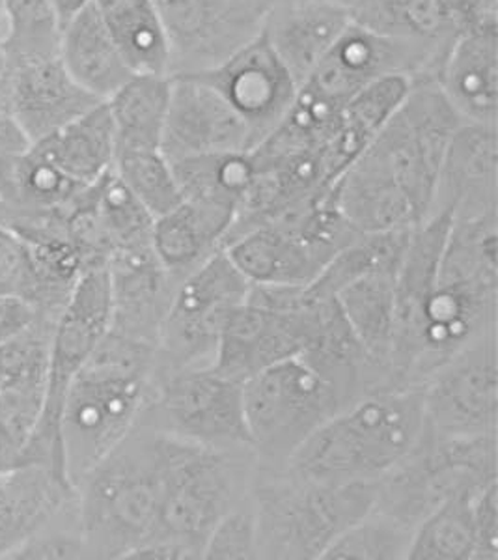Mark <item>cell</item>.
<instances>
[{
	"label": "cell",
	"instance_id": "7a4b0ae2",
	"mask_svg": "<svg viewBox=\"0 0 498 560\" xmlns=\"http://www.w3.org/2000/svg\"><path fill=\"white\" fill-rule=\"evenodd\" d=\"M181 443L137 422L75 486L88 559H129L150 540L166 471Z\"/></svg>",
	"mask_w": 498,
	"mask_h": 560
},
{
	"label": "cell",
	"instance_id": "d6986e66",
	"mask_svg": "<svg viewBox=\"0 0 498 560\" xmlns=\"http://www.w3.org/2000/svg\"><path fill=\"white\" fill-rule=\"evenodd\" d=\"M109 331L157 350L179 280L161 264L152 242L123 248L107 261Z\"/></svg>",
	"mask_w": 498,
	"mask_h": 560
},
{
	"label": "cell",
	"instance_id": "74e56055",
	"mask_svg": "<svg viewBox=\"0 0 498 560\" xmlns=\"http://www.w3.org/2000/svg\"><path fill=\"white\" fill-rule=\"evenodd\" d=\"M112 171L154 217L181 202L173 165L163 150H118Z\"/></svg>",
	"mask_w": 498,
	"mask_h": 560
},
{
	"label": "cell",
	"instance_id": "5bb4252c",
	"mask_svg": "<svg viewBox=\"0 0 498 560\" xmlns=\"http://www.w3.org/2000/svg\"><path fill=\"white\" fill-rule=\"evenodd\" d=\"M497 332H491L424 382V428L439 438L497 435Z\"/></svg>",
	"mask_w": 498,
	"mask_h": 560
},
{
	"label": "cell",
	"instance_id": "7dc6e473",
	"mask_svg": "<svg viewBox=\"0 0 498 560\" xmlns=\"http://www.w3.org/2000/svg\"><path fill=\"white\" fill-rule=\"evenodd\" d=\"M92 0H51L52 8L57 12L58 21H60V28L68 23V21L81 12L86 4H90Z\"/></svg>",
	"mask_w": 498,
	"mask_h": 560
},
{
	"label": "cell",
	"instance_id": "52a82bcc",
	"mask_svg": "<svg viewBox=\"0 0 498 560\" xmlns=\"http://www.w3.org/2000/svg\"><path fill=\"white\" fill-rule=\"evenodd\" d=\"M352 406L307 355L262 370L244 383V408L256 462L282 467L327 420Z\"/></svg>",
	"mask_w": 498,
	"mask_h": 560
},
{
	"label": "cell",
	"instance_id": "1f68e13d",
	"mask_svg": "<svg viewBox=\"0 0 498 560\" xmlns=\"http://www.w3.org/2000/svg\"><path fill=\"white\" fill-rule=\"evenodd\" d=\"M170 77L134 73L107 100L118 150H161Z\"/></svg>",
	"mask_w": 498,
	"mask_h": 560
},
{
	"label": "cell",
	"instance_id": "f546056e",
	"mask_svg": "<svg viewBox=\"0 0 498 560\" xmlns=\"http://www.w3.org/2000/svg\"><path fill=\"white\" fill-rule=\"evenodd\" d=\"M396 273L374 271L353 280L336 293V301L353 335L366 353L387 370L394 388L398 387L389 361L396 325Z\"/></svg>",
	"mask_w": 498,
	"mask_h": 560
},
{
	"label": "cell",
	"instance_id": "7c38bea8",
	"mask_svg": "<svg viewBox=\"0 0 498 560\" xmlns=\"http://www.w3.org/2000/svg\"><path fill=\"white\" fill-rule=\"evenodd\" d=\"M250 287L224 248L187 275L166 314L155 370L213 366L226 319L249 298Z\"/></svg>",
	"mask_w": 498,
	"mask_h": 560
},
{
	"label": "cell",
	"instance_id": "d6a6232c",
	"mask_svg": "<svg viewBox=\"0 0 498 560\" xmlns=\"http://www.w3.org/2000/svg\"><path fill=\"white\" fill-rule=\"evenodd\" d=\"M134 73L168 75V49L154 0H92Z\"/></svg>",
	"mask_w": 498,
	"mask_h": 560
},
{
	"label": "cell",
	"instance_id": "f907efd6",
	"mask_svg": "<svg viewBox=\"0 0 498 560\" xmlns=\"http://www.w3.org/2000/svg\"><path fill=\"white\" fill-rule=\"evenodd\" d=\"M4 2L7 0H0V26H4Z\"/></svg>",
	"mask_w": 498,
	"mask_h": 560
},
{
	"label": "cell",
	"instance_id": "83f0119b",
	"mask_svg": "<svg viewBox=\"0 0 498 560\" xmlns=\"http://www.w3.org/2000/svg\"><path fill=\"white\" fill-rule=\"evenodd\" d=\"M411 86L413 83L407 77H384L345 103L339 129L323 148L327 168L334 184L402 107Z\"/></svg>",
	"mask_w": 498,
	"mask_h": 560
},
{
	"label": "cell",
	"instance_id": "9a60e30c",
	"mask_svg": "<svg viewBox=\"0 0 498 560\" xmlns=\"http://www.w3.org/2000/svg\"><path fill=\"white\" fill-rule=\"evenodd\" d=\"M447 55L384 38L352 21L303 86L344 107L384 77H407L413 84L437 83Z\"/></svg>",
	"mask_w": 498,
	"mask_h": 560
},
{
	"label": "cell",
	"instance_id": "681fc988",
	"mask_svg": "<svg viewBox=\"0 0 498 560\" xmlns=\"http://www.w3.org/2000/svg\"><path fill=\"white\" fill-rule=\"evenodd\" d=\"M4 68H7V52H4V47H2V42H0V79H2Z\"/></svg>",
	"mask_w": 498,
	"mask_h": 560
},
{
	"label": "cell",
	"instance_id": "816d5d0a",
	"mask_svg": "<svg viewBox=\"0 0 498 560\" xmlns=\"http://www.w3.org/2000/svg\"><path fill=\"white\" fill-rule=\"evenodd\" d=\"M268 2H269V7H271V2H273V0H268Z\"/></svg>",
	"mask_w": 498,
	"mask_h": 560
},
{
	"label": "cell",
	"instance_id": "44dd1931",
	"mask_svg": "<svg viewBox=\"0 0 498 560\" xmlns=\"http://www.w3.org/2000/svg\"><path fill=\"white\" fill-rule=\"evenodd\" d=\"M498 23L461 28L450 47L437 84L461 121L497 126Z\"/></svg>",
	"mask_w": 498,
	"mask_h": 560
},
{
	"label": "cell",
	"instance_id": "60d3db41",
	"mask_svg": "<svg viewBox=\"0 0 498 560\" xmlns=\"http://www.w3.org/2000/svg\"><path fill=\"white\" fill-rule=\"evenodd\" d=\"M202 559H258V522L250 493L211 530Z\"/></svg>",
	"mask_w": 498,
	"mask_h": 560
},
{
	"label": "cell",
	"instance_id": "ac0fdd59",
	"mask_svg": "<svg viewBox=\"0 0 498 560\" xmlns=\"http://www.w3.org/2000/svg\"><path fill=\"white\" fill-rule=\"evenodd\" d=\"M256 139L249 126L217 90L192 75L170 77L161 150L178 161L205 153H250Z\"/></svg>",
	"mask_w": 498,
	"mask_h": 560
},
{
	"label": "cell",
	"instance_id": "836d02e7",
	"mask_svg": "<svg viewBox=\"0 0 498 560\" xmlns=\"http://www.w3.org/2000/svg\"><path fill=\"white\" fill-rule=\"evenodd\" d=\"M413 230V229H411ZM411 230H392L360 236L334 256L320 277L307 287L313 295L336 298L342 288L374 271H398Z\"/></svg>",
	"mask_w": 498,
	"mask_h": 560
},
{
	"label": "cell",
	"instance_id": "f35d334b",
	"mask_svg": "<svg viewBox=\"0 0 498 560\" xmlns=\"http://www.w3.org/2000/svg\"><path fill=\"white\" fill-rule=\"evenodd\" d=\"M2 47L10 57H49L60 49V21L51 0H7Z\"/></svg>",
	"mask_w": 498,
	"mask_h": 560
},
{
	"label": "cell",
	"instance_id": "cb8c5ba5",
	"mask_svg": "<svg viewBox=\"0 0 498 560\" xmlns=\"http://www.w3.org/2000/svg\"><path fill=\"white\" fill-rule=\"evenodd\" d=\"M75 495V486L49 465H20L0 472V559L10 560Z\"/></svg>",
	"mask_w": 498,
	"mask_h": 560
},
{
	"label": "cell",
	"instance_id": "ba28073f",
	"mask_svg": "<svg viewBox=\"0 0 498 560\" xmlns=\"http://www.w3.org/2000/svg\"><path fill=\"white\" fill-rule=\"evenodd\" d=\"M336 298L305 288L250 287L249 298L226 319L215 369L245 383L273 364L300 355L325 324Z\"/></svg>",
	"mask_w": 498,
	"mask_h": 560
},
{
	"label": "cell",
	"instance_id": "2e32d148",
	"mask_svg": "<svg viewBox=\"0 0 498 560\" xmlns=\"http://www.w3.org/2000/svg\"><path fill=\"white\" fill-rule=\"evenodd\" d=\"M192 77L217 90L249 126L256 147L284 120L297 94L294 79L276 57L263 31L223 65L192 73Z\"/></svg>",
	"mask_w": 498,
	"mask_h": 560
},
{
	"label": "cell",
	"instance_id": "7402d4cb",
	"mask_svg": "<svg viewBox=\"0 0 498 560\" xmlns=\"http://www.w3.org/2000/svg\"><path fill=\"white\" fill-rule=\"evenodd\" d=\"M349 25V8L310 0L271 4L262 31L300 89Z\"/></svg>",
	"mask_w": 498,
	"mask_h": 560
},
{
	"label": "cell",
	"instance_id": "ee69618b",
	"mask_svg": "<svg viewBox=\"0 0 498 560\" xmlns=\"http://www.w3.org/2000/svg\"><path fill=\"white\" fill-rule=\"evenodd\" d=\"M42 316H55V314L42 313L21 298H0V345L26 331Z\"/></svg>",
	"mask_w": 498,
	"mask_h": 560
},
{
	"label": "cell",
	"instance_id": "bcb514c9",
	"mask_svg": "<svg viewBox=\"0 0 498 560\" xmlns=\"http://www.w3.org/2000/svg\"><path fill=\"white\" fill-rule=\"evenodd\" d=\"M447 2L458 13L461 26L497 21V0H447Z\"/></svg>",
	"mask_w": 498,
	"mask_h": 560
},
{
	"label": "cell",
	"instance_id": "d590c367",
	"mask_svg": "<svg viewBox=\"0 0 498 560\" xmlns=\"http://www.w3.org/2000/svg\"><path fill=\"white\" fill-rule=\"evenodd\" d=\"M476 493L454 497L424 517L413 530L407 559L473 560Z\"/></svg>",
	"mask_w": 498,
	"mask_h": 560
},
{
	"label": "cell",
	"instance_id": "4316f807",
	"mask_svg": "<svg viewBox=\"0 0 498 560\" xmlns=\"http://www.w3.org/2000/svg\"><path fill=\"white\" fill-rule=\"evenodd\" d=\"M352 21L384 38L441 52L450 51L463 28L447 0H360Z\"/></svg>",
	"mask_w": 498,
	"mask_h": 560
},
{
	"label": "cell",
	"instance_id": "5b68a950",
	"mask_svg": "<svg viewBox=\"0 0 498 560\" xmlns=\"http://www.w3.org/2000/svg\"><path fill=\"white\" fill-rule=\"evenodd\" d=\"M254 471L250 448L221 451L183 441L166 471L154 533L137 557L202 559L211 530L249 495Z\"/></svg>",
	"mask_w": 498,
	"mask_h": 560
},
{
	"label": "cell",
	"instance_id": "ab89813d",
	"mask_svg": "<svg viewBox=\"0 0 498 560\" xmlns=\"http://www.w3.org/2000/svg\"><path fill=\"white\" fill-rule=\"evenodd\" d=\"M45 559H88L79 522L78 495L10 557V560Z\"/></svg>",
	"mask_w": 498,
	"mask_h": 560
},
{
	"label": "cell",
	"instance_id": "3957f363",
	"mask_svg": "<svg viewBox=\"0 0 498 560\" xmlns=\"http://www.w3.org/2000/svg\"><path fill=\"white\" fill-rule=\"evenodd\" d=\"M155 348L107 331L66 393L58 441L78 486L133 430L155 372Z\"/></svg>",
	"mask_w": 498,
	"mask_h": 560
},
{
	"label": "cell",
	"instance_id": "9c48e42d",
	"mask_svg": "<svg viewBox=\"0 0 498 560\" xmlns=\"http://www.w3.org/2000/svg\"><path fill=\"white\" fill-rule=\"evenodd\" d=\"M497 480V435L439 438L422 430L410 454L377 482L374 509L415 530L442 503Z\"/></svg>",
	"mask_w": 498,
	"mask_h": 560
},
{
	"label": "cell",
	"instance_id": "603a6c76",
	"mask_svg": "<svg viewBox=\"0 0 498 560\" xmlns=\"http://www.w3.org/2000/svg\"><path fill=\"white\" fill-rule=\"evenodd\" d=\"M224 253L252 287H310L331 261L303 234L278 224L245 232Z\"/></svg>",
	"mask_w": 498,
	"mask_h": 560
},
{
	"label": "cell",
	"instance_id": "6da1fadb",
	"mask_svg": "<svg viewBox=\"0 0 498 560\" xmlns=\"http://www.w3.org/2000/svg\"><path fill=\"white\" fill-rule=\"evenodd\" d=\"M460 124L439 84H413L402 107L332 185L345 221L363 234L424 223L442 158Z\"/></svg>",
	"mask_w": 498,
	"mask_h": 560
},
{
	"label": "cell",
	"instance_id": "4fadbf2b",
	"mask_svg": "<svg viewBox=\"0 0 498 560\" xmlns=\"http://www.w3.org/2000/svg\"><path fill=\"white\" fill-rule=\"evenodd\" d=\"M168 77L213 70L262 33L268 0H154Z\"/></svg>",
	"mask_w": 498,
	"mask_h": 560
},
{
	"label": "cell",
	"instance_id": "8fae6325",
	"mask_svg": "<svg viewBox=\"0 0 498 560\" xmlns=\"http://www.w3.org/2000/svg\"><path fill=\"white\" fill-rule=\"evenodd\" d=\"M109 325L110 288L107 268L86 269L55 325L44 411L20 465H49L66 477L58 441L62 401L73 377L78 376L79 370L83 369L109 331Z\"/></svg>",
	"mask_w": 498,
	"mask_h": 560
},
{
	"label": "cell",
	"instance_id": "8992f818",
	"mask_svg": "<svg viewBox=\"0 0 498 560\" xmlns=\"http://www.w3.org/2000/svg\"><path fill=\"white\" fill-rule=\"evenodd\" d=\"M377 482L321 485L256 462L250 495L258 522V559H323L344 530L376 504Z\"/></svg>",
	"mask_w": 498,
	"mask_h": 560
},
{
	"label": "cell",
	"instance_id": "c3c4849f",
	"mask_svg": "<svg viewBox=\"0 0 498 560\" xmlns=\"http://www.w3.org/2000/svg\"><path fill=\"white\" fill-rule=\"evenodd\" d=\"M275 2H310V0H273L271 4H275ZM313 2H331V4H339V7H345L352 10L360 0H313Z\"/></svg>",
	"mask_w": 498,
	"mask_h": 560
},
{
	"label": "cell",
	"instance_id": "b9f144b4",
	"mask_svg": "<svg viewBox=\"0 0 498 560\" xmlns=\"http://www.w3.org/2000/svg\"><path fill=\"white\" fill-rule=\"evenodd\" d=\"M0 298H36V275L26 243L0 224Z\"/></svg>",
	"mask_w": 498,
	"mask_h": 560
},
{
	"label": "cell",
	"instance_id": "f1b7e54d",
	"mask_svg": "<svg viewBox=\"0 0 498 560\" xmlns=\"http://www.w3.org/2000/svg\"><path fill=\"white\" fill-rule=\"evenodd\" d=\"M33 147L78 184H96L115 168L116 131L109 105L99 103Z\"/></svg>",
	"mask_w": 498,
	"mask_h": 560
},
{
	"label": "cell",
	"instance_id": "4dcf8cb0",
	"mask_svg": "<svg viewBox=\"0 0 498 560\" xmlns=\"http://www.w3.org/2000/svg\"><path fill=\"white\" fill-rule=\"evenodd\" d=\"M170 165L181 200L228 211L234 217L245 205L256 179L250 153H205L173 161Z\"/></svg>",
	"mask_w": 498,
	"mask_h": 560
},
{
	"label": "cell",
	"instance_id": "f6af8a7d",
	"mask_svg": "<svg viewBox=\"0 0 498 560\" xmlns=\"http://www.w3.org/2000/svg\"><path fill=\"white\" fill-rule=\"evenodd\" d=\"M28 147H31V142L21 131L17 121L13 118L12 110L8 107L7 100L0 92V158L23 152Z\"/></svg>",
	"mask_w": 498,
	"mask_h": 560
},
{
	"label": "cell",
	"instance_id": "484cf974",
	"mask_svg": "<svg viewBox=\"0 0 498 560\" xmlns=\"http://www.w3.org/2000/svg\"><path fill=\"white\" fill-rule=\"evenodd\" d=\"M236 217L228 211L181 200L155 217L152 245L161 264L181 282L224 247Z\"/></svg>",
	"mask_w": 498,
	"mask_h": 560
},
{
	"label": "cell",
	"instance_id": "e575fe53",
	"mask_svg": "<svg viewBox=\"0 0 498 560\" xmlns=\"http://www.w3.org/2000/svg\"><path fill=\"white\" fill-rule=\"evenodd\" d=\"M94 215L109 258L123 248L152 242L155 217L115 171L96 184Z\"/></svg>",
	"mask_w": 498,
	"mask_h": 560
},
{
	"label": "cell",
	"instance_id": "30bf717a",
	"mask_svg": "<svg viewBox=\"0 0 498 560\" xmlns=\"http://www.w3.org/2000/svg\"><path fill=\"white\" fill-rule=\"evenodd\" d=\"M137 422L192 445L250 448L244 383L224 376L215 366L155 370Z\"/></svg>",
	"mask_w": 498,
	"mask_h": 560
},
{
	"label": "cell",
	"instance_id": "d4e9b609",
	"mask_svg": "<svg viewBox=\"0 0 498 560\" xmlns=\"http://www.w3.org/2000/svg\"><path fill=\"white\" fill-rule=\"evenodd\" d=\"M58 52L75 83L102 102H107L134 75L94 2L62 26Z\"/></svg>",
	"mask_w": 498,
	"mask_h": 560
},
{
	"label": "cell",
	"instance_id": "7bdbcfd3",
	"mask_svg": "<svg viewBox=\"0 0 498 560\" xmlns=\"http://www.w3.org/2000/svg\"><path fill=\"white\" fill-rule=\"evenodd\" d=\"M473 560L498 559V486L497 480L474 495Z\"/></svg>",
	"mask_w": 498,
	"mask_h": 560
},
{
	"label": "cell",
	"instance_id": "8d00e7d4",
	"mask_svg": "<svg viewBox=\"0 0 498 560\" xmlns=\"http://www.w3.org/2000/svg\"><path fill=\"white\" fill-rule=\"evenodd\" d=\"M411 538L413 528L371 509L332 541L321 560H403Z\"/></svg>",
	"mask_w": 498,
	"mask_h": 560
},
{
	"label": "cell",
	"instance_id": "277c9868",
	"mask_svg": "<svg viewBox=\"0 0 498 560\" xmlns=\"http://www.w3.org/2000/svg\"><path fill=\"white\" fill-rule=\"evenodd\" d=\"M422 430V388L374 393L327 420L286 469L321 485L379 482L410 454Z\"/></svg>",
	"mask_w": 498,
	"mask_h": 560
},
{
	"label": "cell",
	"instance_id": "ffe728a7",
	"mask_svg": "<svg viewBox=\"0 0 498 560\" xmlns=\"http://www.w3.org/2000/svg\"><path fill=\"white\" fill-rule=\"evenodd\" d=\"M497 126L461 121L442 158L429 217L452 219L497 211Z\"/></svg>",
	"mask_w": 498,
	"mask_h": 560
},
{
	"label": "cell",
	"instance_id": "e0dca14e",
	"mask_svg": "<svg viewBox=\"0 0 498 560\" xmlns=\"http://www.w3.org/2000/svg\"><path fill=\"white\" fill-rule=\"evenodd\" d=\"M0 92L31 144L102 103L75 83L60 60V52L49 57L7 55Z\"/></svg>",
	"mask_w": 498,
	"mask_h": 560
}]
</instances>
